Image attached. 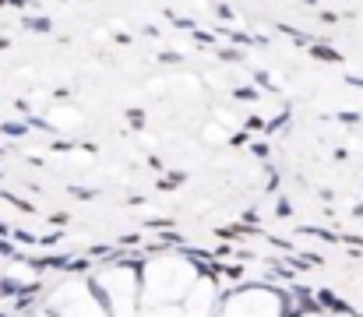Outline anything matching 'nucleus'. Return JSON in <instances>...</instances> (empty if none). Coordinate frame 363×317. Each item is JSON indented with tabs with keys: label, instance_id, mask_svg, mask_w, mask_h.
<instances>
[{
	"label": "nucleus",
	"instance_id": "obj_1",
	"mask_svg": "<svg viewBox=\"0 0 363 317\" xmlns=\"http://www.w3.org/2000/svg\"><path fill=\"white\" fill-rule=\"evenodd\" d=\"M187 282H191V268H187L184 261H173V257H162V261L148 265V272H145V293H148L155 304L177 300Z\"/></svg>",
	"mask_w": 363,
	"mask_h": 317
},
{
	"label": "nucleus",
	"instance_id": "obj_2",
	"mask_svg": "<svg viewBox=\"0 0 363 317\" xmlns=\"http://www.w3.org/2000/svg\"><path fill=\"white\" fill-rule=\"evenodd\" d=\"M226 317H279V300L272 293H240L237 300H230Z\"/></svg>",
	"mask_w": 363,
	"mask_h": 317
},
{
	"label": "nucleus",
	"instance_id": "obj_3",
	"mask_svg": "<svg viewBox=\"0 0 363 317\" xmlns=\"http://www.w3.org/2000/svg\"><path fill=\"white\" fill-rule=\"evenodd\" d=\"M106 289H110V300H113V311L121 317H127L134 311V289H138V279H134V272H110V279H106Z\"/></svg>",
	"mask_w": 363,
	"mask_h": 317
},
{
	"label": "nucleus",
	"instance_id": "obj_4",
	"mask_svg": "<svg viewBox=\"0 0 363 317\" xmlns=\"http://www.w3.org/2000/svg\"><path fill=\"white\" fill-rule=\"evenodd\" d=\"M60 300H67V293H64ZM60 307H64V317H103V311H99L78 286H74V300H67V304H60Z\"/></svg>",
	"mask_w": 363,
	"mask_h": 317
},
{
	"label": "nucleus",
	"instance_id": "obj_5",
	"mask_svg": "<svg viewBox=\"0 0 363 317\" xmlns=\"http://www.w3.org/2000/svg\"><path fill=\"white\" fill-rule=\"evenodd\" d=\"M212 296H216L212 282H201V286H194V293H191V304L184 307V314H187V317H208Z\"/></svg>",
	"mask_w": 363,
	"mask_h": 317
},
{
	"label": "nucleus",
	"instance_id": "obj_6",
	"mask_svg": "<svg viewBox=\"0 0 363 317\" xmlns=\"http://www.w3.org/2000/svg\"><path fill=\"white\" fill-rule=\"evenodd\" d=\"M7 272H11V279H14V282H32V279H35V272H32V268H25V265H11Z\"/></svg>",
	"mask_w": 363,
	"mask_h": 317
}]
</instances>
